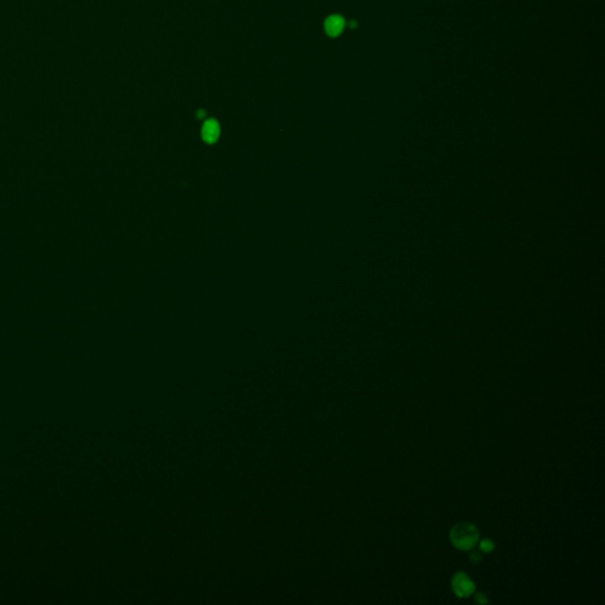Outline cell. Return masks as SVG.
I'll return each instance as SVG.
<instances>
[{
    "label": "cell",
    "instance_id": "6da1fadb",
    "mask_svg": "<svg viewBox=\"0 0 605 605\" xmlns=\"http://www.w3.org/2000/svg\"><path fill=\"white\" fill-rule=\"evenodd\" d=\"M449 538L457 550L469 551L475 547L479 541V531L476 526L471 522H459L453 526Z\"/></svg>",
    "mask_w": 605,
    "mask_h": 605
},
{
    "label": "cell",
    "instance_id": "7a4b0ae2",
    "mask_svg": "<svg viewBox=\"0 0 605 605\" xmlns=\"http://www.w3.org/2000/svg\"><path fill=\"white\" fill-rule=\"evenodd\" d=\"M452 589L459 598H467L475 591V584L467 573L457 572L452 579Z\"/></svg>",
    "mask_w": 605,
    "mask_h": 605
},
{
    "label": "cell",
    "instance_id": "3957f363",
    "mask_svg": "<svg viewBox=\"0 0 605 605\" xmlns=\"http://www.w3.org/2000/svg\"><path fill=\"white\" fill-rule=\"evenodd\" d=\"M324 27L330 37H337L343 32L344 27H346V21L342 16L332 15L326 18V21L324 22Z\"/></svg>",
    "mask_w": 605,
    "mask_h": 605
},
{
    "label": "cell",
    "instance_id": "277c9868",
    "mask_svg": "<svg viewBox=\"0 0 605 605\" xmlns=\"http://www.w3.org/2000/svg\"><path fill=\"white\" fill-rule=\"evenodd\" d=\"M220 135L219 123L216 120L206 121L202 127V138L207 143L216 142Z\"/></svg>",
    "mask_w": 605,
    "mask_h": 605
},
{
    "label": "cell",
    "instance_id": "5b68a950",
    "mask_svg": "<svg viewBox=\"0 0 605 605\" xmlns=\"http://www.w3.org/2000/svg\"><path fill=\"white\" fill-rule=\"evenodd\" d=\"M480 550H481L483 553L492 552V551L494 550V542L490 540V539H483V540L480 542Z\"/></svg>",
    "mask_w": 605,
    "mask_h": 605
},
{
    "label": "cell",
    "instance_id": "8992f818",
    "mask_svg": "<svg viewBox=\"0 0 605 605\" xmlns=\"http://www.w3.org/2000/svg\"><path fill=\"white\" fill-rule=\"evenodd\" d=\"M469 558H471V562H473V564H479L480 561H481V556H480L479 552H476V551H473V552L471 553V556H469Z\"/></svg>",
    "mask_w": 605,
    "mask_h": 605
},
{
    "label": "cell",
    "instance_id": "52a82bcc",
    "mask_svg": "<svg viewBox=\"0 0 605 605\" xmlns=\"http://www.w3.org/2000/svg\"><path fill=\"white\" fill-rule=\"evenodd\" d=\"M475 601L477 602V603H480V604H486L488 602V599H487V597H486L485 593H476V595H475Z\"/></svg>",
    "mask_w": 605,
    "mask_h": 605
},
{
    "label": "cell",
    "instance_id": "ba28073f",
    "mask_svg": "<svg viewBox=\"0 0 605 605\" xmlns=\"http://www.w3.org/2000/svg\"><path fill=\"white\" fill-rule=\"evenodd\" d=\"M203 116H205V111H203V110H200V111L197 112V117H199V118H202Z\"/></svg>",
    "mask_w": 605,
    "mask_h": 605
}]
</instances>
